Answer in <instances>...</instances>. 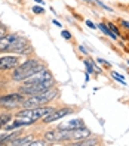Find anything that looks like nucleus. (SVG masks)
<instances>
[{
	"mask_svg": "<svg viewBox=\"0 0 129 146\" xmlns=\"http://www.w3.org/2000/svg\"><path fill=\"white\" fill-rule=\"evenodd\" d=\"M58 96V90L55 89H48L43 90L37 94H31V96L25 98V100L21 104L22 108H37V106H46L48 102H50L52 99H55Z\"/></svg>",
	"mask_w": 129,
	"mask_h": 146,
	"instance_id": "f03ea898",
	"label": "nucleus"
},
{
	"mask_svg": "<svg viewBox=\"0 0 129 146\" xmlns=\"http://www.w3.org/2000/svg\"><path fill=\"white\" fill-rule=\"evenodd\" d=\"M34 2H37L39 5H43V3H45V2H43V0H34Z\"/></svg>",
	"mask_w": 129,
	"mask_h": 146,
	"instance_id": "c85d7f7f",
	"label": "nucleus"
},
{
	"mask_svg": "<svg viewBox=\"0 0 129 146\" xmlns=\"http://www.w3.org/2000/svg\"><path fill=\"white\" fill-rule=\"evenodd\" d=\"M98 62H99L101 65H105V66H111V64H110L108 61H104V59H101V58H98Z\"/></svg>",
	"mask_w": 129,
	"mask_h": 146,
	"instance_id": "393cba45",
	"label": "nucleus"
},
{
	"mask_svg": "<svg viewBox=\"0 0 129 146\" xmlns=\"http://www.w3.org/2000/svg\"><path fill=\"white\" fill-rule=\"evenodd\" d=\"M45 140H49V142H54V140H56V130L48 131V133L45 134Z\"/></svg>",
	"mask_w": 129,
	"mask_h": 146,
	"instance_id": "a211bd4d",
	"label": "nucleus"
},
{
	"mask_svg": "<svg viewBox=\"0 0 129 146\" xmlns=\"http://www.w3.org/2000/svg\"><path fill=\"white\" fill-rule=\"evenodd\" d=\"M85 66H86V72L88 74H93V72H101L102 70L98 68L95 64H93L92 59H85Z\"/></svg>",
	"mask_w": 129,
	"mask_h": 146,
	"instance_id": "f8f14e48",
	"label": "nucleus"
},
{
	"mask_svg": "<svg viewBox=\"0 0 129 146\" xmlns=\"http://www.w3.org/2000/svg\"><path fill=\"white\" fill-rule=\"evenodd\" d=\"M120 22H122V25H123V27H126V28L129 30V21H120Z\"/></svg>",
	"mask_w": 129,
	"mask_h": 146,
	"instance_id": "bb28decb",
	"label": "nucleus"
},
{
	"mask_svg": "<svg viewBox=\"0 0 129 146\" xmlns=\"http://www.w3.org/2000/svg\"><path fill=\"white\" fill-rule=\"evenodd\" d=\"M54 24L56 25V27H61V22H59L58 19H54Z\"/></svg>",
	"mask_w": 129,
	"mask_h": 146,
	"instance_id": "cd10ccee",
	"label": "nucleus"
},
{
	"mask_svg": "<svg viewBox=\"0 0 129 146\" xmlns=\"http://www.w3.org/2000/svg\"><path fill=\"white\" fill-rule=\"evenodd\" d=\"M61 36H62V38H65V40H70V38H71L70 31H67V30H64V31L61 33Z\"/></svg>",
	"mask_w": 129,
	"mask_h": 146,
	"instance_id": "412c9836",
	"label": "nucleus"
},
{
	"mask_svg": "<svg viewBox=\"0 0 129 146\" xmlns=\"http://www.w3.org/2000/svg\"><path fill=\"white\" fill-rule=\"evenodd\" d=\"M86 137H91V130H88L86 127H80V128H73L71 133V139L80 140V139H86Z\"/></svg>",
	"mask_w": 129,
	"mask_h": 146,
	"instance_id": "1a4fd4ad",
	"label": "nucleus"
},
{
	"mask_svg": "<svg viewBox=\"0 0 129 146\" xmlns=\"http://www.w3.org/2000/svg\"><path fill=\"white\" fill-rule=\"evenodd\" d=\"M18 62H19V58H18V56H15V55L0 58V71L11 70V68L18 66Z\"/></svg>",
	"mask_w": 129,
	"mask_h": 146,
	"instance_id": "6e6552de",
	"label": "nucleus"
},
{
	"mask_svg": "<svg viewBox=\"0 0 129 146\" xmlns=\"http://www.w3.org/2000/svg\"><path fill=\"white\" fill-rule=\"evenodd\" d=\"M31 50V46H30V43L27 38H24V37H16L13 41H12V44L7 47L5 52L6 53H9V52H13V53H19V55H25V53H28Z\"/></svg>",
	"mask_w": 129,
	"mask_h": 146,
	"instance_id": "39448f33",
	"label": "nucleus"
},
{
	"mask_svg": "<svg viewBox=\"0 0 129 146\" xmlns=\"http://www.w3.org/2000/svg\"><path fill=\"white\" fill-rule=\"evenodd\" d=\"M107 25H108V27H110V30H111V33H113V34H116V36H117V37H120V31H119V28L116 27V25H114L113 22H108Z\"/></svg>",
	"mask_w": 129,
	"mask_h": 146,
	"instance_id": "6ab92c4d",
	"label": "nucleus"
},
{
	"mask_svg": "<svg viewBox=\"0 0 129 146\" xmlns=\"http://www.w3.org/2000/svg\"><path fill=\"white\" fill-rule=\"evenodd\" d=\"M25 100V94L18 92V93H11L6 96L0 98V105L6 106V108H15V106H21V104Z\"/></svg>",
	"mask_w": 129,
	"mask_h": 146,
	"instance_id": "423d86ee",
	"label": "nucleus"
},
{
	"mask_svg": "<svg viewBox=\"0 0 129 146\" xmlns=\"http://www.w3.org/2000/svg\"><path fill=\"white\" fill-rule=\"evenodd\" d=\"M50 87H54V78L42 81V83H36V84H22L19 92L27 94V96H31V94H37V93H40L43 90H48Z\"/></svg>",
	"mask_w": 129,
	"mask_h": 146,
	"instance_id": "20e7f679",
	"label": "nucleus"
},
{
	"mask_svg": "<svg viewBox=\"0 0 129 146\" xmlns=\"http://www.w3.org/2000/svg\"><path fill=\"white\" fill-rule=\"evenodd\" d=\"M98 28L102 31V34H105V36H108L111 40H117V38H119V37L116 36V34H113V33H111L110 27H108V25H105L104 22H99V24H98Z\"/></svg>",
	"mask_w": 129,
	"mask_h": 146,
	"instance_id": "ddd939ff",
	"label": "nucleus"
},
{
	"mask_svg": "<svg viewBox=\"0 0 129 146\" xmlns=\"http://www.w3.org/2000/svg\"><path fill=\"white\" fill-rule=\"evenodd\" d=\"M98 140L97 139H89V137H86V139H80V142H76L73 143L74 146H91V145H97Z\"/></svg>",
	"mask_w": 129,
	"mask_h": 146,
	"instance_id": "4468645a",
	"label": "nucleus"
},
{
	"mask_svg": "<svg viewBox=\"0 0 129 146\" xmlns=\"http://www.w3.org/2000/svg\"><path fill=\"white\" fill-rule=\"evenodd\" d=\"M95 3H97V5L99 6V7H102V9H105V11H108V12H113V9H111L110 6H107L105 3H102L101 0H95Z\"/></svg>",
	"mask_w": 129,
	"mask_h": 146,
	"instance_id": "aec40b11",
	"label": "nucleus"
},
{
	"mask_svg": "<svg viewBox=\"0 0 129 146\" xmlns=\"http://www.w3.org/2000/svg\"><path fill=\"white\" fill-rule=\"evenodd\" d=\"M11 118H12V115H11V114H0V125L5 127L6 124H9Z\"/></svg>",
	"mask_w": 129,
	"mask_h": 146,
	"instance_id": "dca6fc26",
	"label": "nucleus"
},
{
	"mask_svg": "<svg viewBox=\"0 0 129 146\" xmlns=\"http://www.w3.org/2000/svg\"><path fill=\"white\" fill-rule=\"evenodd\" d=\"M33 12L36 13V15H40V13H43V7L42 6H34L33 7Z\"/></svg>",
	"mask_w": 129,
	"mask_h": 146,
	"instance_id": "4be33fe9",
	"label": "nucleus"
},
{
	"mask_svg": "<svg viewBox=\"0 0 129 146\" xmlns=\"http://www.w3.org/2000/svg\"><path fill=\"white\" fill-rule=\"evenodd\" d=\"M54 108L50 106H37V108H24L22 111H19L16 117H25V118H33L34 121L37 119H43L45 117L50 115L54 112Z\"/></svg>",
	"mask_w": 129,
	"mask_h": 146,
	"instance_id": "7ed1b4c3",
	"label": "nucleus"
},
{
	"mask_svg": "<svg viewBox=\"0 0 129 146\" xmlns=\"http://www.w3.org/2000/svg\"><path fill=\"white\" fill-rule=\"evenodd\" d=\"M128 65H129V59H128Z\"/></svg>",
	"mask_w": 129,
	"mask_h": 146,
	"instance_id": "c756f323",
	"label": "nucleus"
},
{
	"mask_svg": "<svg viewBox=\"0 0 129 146\" xmlns=\"http://www.w3.org/2000/svg\"><path fill=\"white\" fill-rule=\"evenodd\" d=\"M18 37L16 34H6L5 37L0 38V52H5V50L12 44V41Z\"/></svg>",
	"mask_w": 129,
	"mask_h": 146,
	"instance_id": "9d476101",
	"label": "nucleus"
},
{
	"mask_svg": "<svg viewBox=\"0 0 129 146\" xmlns=\"http://www.w3.org/2000/svg\"><path fill=\"white\" fill-rule=\"evenodd\" d=\"M111 77H113V78L117 81V83H120V84H123V86H126V81L123 80V77L120 75V74H117L116 71H111Z\"/></svg>",
	"mask_w": 129,
	"mask_h": 146,
	"instance_id": "f3484780",
	"label": "nucleus"
},
{
	"mask_svg": "<svg viewBox=\"0 0 129 146\" xmlns=\"http://www.w3.org/2000/svg\"><path fill=\"white\" fill-rule=\"evenodd\" d=\"M6 36V27H5V25H2V24H0V38H2V37H5Z\"/></svg>",
	"mask_w": 129,
	"mask_h": 146,
	"instance_id": "5701e85b",
	"label": "nucleus"
},
{
	"mask_svg": "<svg viewBox=\"0 0 129 146\" xmlns=\"http://www.w3.org/2000/svg\"><path fill=\"white\" fill-rule=\"evenodd\" d=\"M45 65H43L40 61H37V59H28V61H25L24 64H21L18 68L15 70L12 78L15 81H24L25 78H28V77L34 75L36 72L45 70Z\"/></svg>",
	"mask_w": 129,
	"mask_h": 146,
	"instance_id": "f257e3e1",
	"label": "nucleus"
},
{
	"mask_svg": "<svg viewBox=\"0 0 129 146\" xmlns=\"http://www.w3.org/2000/svg\"><path fill=\"white\" fill-rule=\"evenodd\" d=\"M79 50H80L82 53H85V55H88V50H86V49H85L83 46H79Z\"/></svg>",
	"mask_w": 129,
	"mask_h": 146,
	"instance_id": "a878e982",
	"label": "nucleus"
},
{
	"mask_svg": "<svg viewBox=\"0 0 129 146\" xmlns=\"http://www.w3.org/2000/svg\"><path fill=\"white\" fill-rule=\"evenodd\" d=\"M0 128H2V125H0Z\"/></svg>",
	"mask_w": 129,
	"mask_h": 146,
	"instance_id": "7c9ffc66",
	"label": "nucleus"
},
{
	"mask_svg": "<svg viewBox=\"0 0 129 146\" xmlns=\"http://www.w3.org/2000/svg\"><path fill=\"white\" fill-rule=\"evenodd\" d=\"M67 125L70 128H80V127H85V123L82 118H74V119H70Z\"/></svg>",
	"mask_w": 129,
	"mask_h": 146,
	"instance_id": "2eb2a0df",
	"label": "nucleus"
},
{
	"mask_svg": "<svg viewBox=\"0 0 129 146\" xmlns=\"http://www.w3.org/2000/svg\"><path fill=\"white\" fill-rule=\"evenodd\" d=\"M86 25H88V27H89V28H92V30H97V25H95V24H93L92 21H89V19H88V21H86Z\"/></svg>",
	"mask_w": 129,
	"mask_h": 146,
	"instance_id": "b1692460",
	"label": "nucleus"
},
{
	"mask_svg": "<svg viewBox=\"0 0 129 146\" xmlns=\"http://www.w3.org/2000/svg\"><path fill=\"white\" fill-rule=\"evenodd\" d=\"M34 140L33 136H25V137H16L15 140H12L9 145L11 146H25V145H30Z\"/></svg>",
	"mask_w": 129,
	"mask_h": 146,
	"instance_id": "9b49d317",
	"label": "nucleus"
},
{
	"mask_svg": "<svg viewBox=\"0 0 129 146\" xmlns=\"http://www.w3.org/2000/svg\"><path fill=\"white\" fill-rule=\"evenodd\" d=\"M68 114H71V108H61V109H55L50 115H48V117L43 118V121L49 124V123L58 121V119H61V118L67 117Z\"/></svg>",
	"mask_w": 129,
	"mask_h": 146,
	"instance_id": "0eeeda50",
	"label": "nucleus"
}]
</instances>
